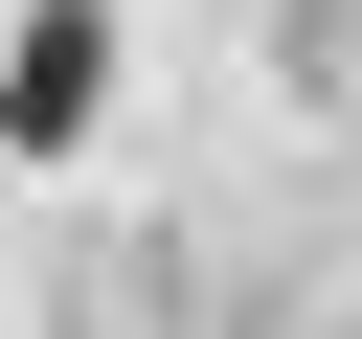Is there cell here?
I'll list each match as a JSON object with an SVG mask.
<instances>
[{
	"label": "cell",
	"mask_w": 362,
	"mask_h": 339,
	"mask_svg": "<svg viewBox=\"0 0 362 339\" xmlns=\"http://www.w3.org/2000/svg\"><path fill=\"white\" fill-rule=\"evenodd\" d=\"M317 45H362V0H317Z\"/></svg>",
	"instance_id": "obj_2"
},
{
	"label": "cell",
	"mask_w": 362,
	"mask_h": 339,
	"mask_svg": "<svg viewBox=\"0 0 362 339\" xmlns=\"http://www.w3.org/2000/svg\"><path fill=\"white\" fill-rule=\"evenodd\" d=\"M90 113H113V0H23V68H0V136H23V158H68Z\"/></svg>",
	"instance_id": "obj_1"
}]
</instances>
